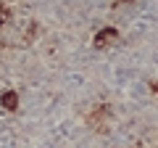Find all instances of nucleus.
I'll return each instance as SVG.
<instances>
[{"instance_id": "obj_1", "label": "nucleus", "mask_w": 158, "mask_h": 148, "mask_svg": "<svg viewBox=\"0 0 158 148\" xmlns=\"http://www.w3.org/2000/svg\"><path fill=\"white\" fill-rule=\"evenodd\" d=\"M108 40H116V29H103V32L95 37V45H98V48H106Z\"/></svg>"}, {"instance_id": "obj_2", "label": "nucleus", "mask_w": 158, "mask_h": 148, "mask_svg": "<svg viewBox=\"0 0 158 148\" xmlns=\"http://www.w3.org/2000/svg\"><path fill=\"white\" fill-rule=\"evenodd\" d=\"M3 103H6L8 108H13V106H16V95H11V93H6V95H3Z\"/></svg>"}]
</instances>
